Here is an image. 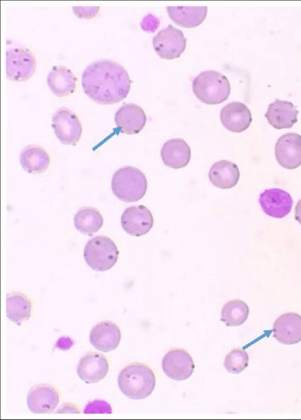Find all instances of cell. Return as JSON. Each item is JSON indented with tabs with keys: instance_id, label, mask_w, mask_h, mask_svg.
<instances>
[{
	"instance_id": "cell-28",
	"label": "cell",
	"mask_w": 301,
	"mask_h": 420,
	"mask_svg": "<svg viewBox=\"0 0 301 420\" xmlns=\"http://www.w3.org/2000/svg\"><path fill=\"white\" fill-rule=\"evenodd\" d=\"M249 364V355L247 352L241 348L232 350L225 357L224 365L226 370L231 373L242 372Z\"/></svg>"
},
{
	"instance_id": "cell-22",
	"label": "cell",
	"mask_w": 301,
	"mask_h": 420,
	"mask_svg": "<svg viewBox=\"0 0 301 420\" xmlns=\"http://www.w3.org/2000/svg\"><path fill=\"white\" fill-rule=\"evenodd\" d=\"M239 177L240 172L237 164L227 160H220L213 164L208 173L211 183L222 189L234 187Z\"/></svg>"
},
{
	"instance_id": "cell-4",
	"label": "cell",
	"mask_w": 301,
	"mask_h": 420,
	"mask_svg": "<svg viewBox=\"0 0 301 420\" xmlns=\"http://www.w3.org/2000/svg\"><path fill=\"white\" fill-rule=\"evenodd\" d=\"M192 87L195 96L203 103L210 105L222 103L230 93L229 80L215 70L200 73L194 78Z\"/></svg>"
},
{
	"instance_id": "cell-12",
	"label": "cell",
	"mask_w": 301,
	"mask_h": 420,
	"mask_svg": "<svg viewBox=\"0 0 301 420\" xmlns=\"http://www.w3.org/2000/svg\"><path fill=\"white\" fill-rule=\"evenodd\" d=\"M121 226L128 234L140 237L148 233L154 224L151 211L144 205L127 208L122 214Z\"/></svg>"
},
{
	"instance_id": "cell-10",
	"label": "cell",
	"mask_w": 301,
	"mask_h": 420,
	"mask_svg": "<svg viewBox=\"0 0 301 420\" xmlns=\"http://www.w3.org/2000/svg\"><path fill=\"white\" fill-rule=\"evenodd\" d=\"M161 366L169 378L177 381L188 379L195 368L191 356L182 348L169 351L163 358Z\"/></svg>"
},
{
	"instance_id": "cell-14",
	"label": "cell",
	"mask_w": 301,
	"mask_h": 420,
	"mask_svg": "<svg viewBox=\"0 0 301 420\" xmlns=\"http://www.w3.org/2000/svg\"><path fill=\"white\" fill-rule=\"evenodd\" d=\"M109 370L106 356L98 352H89L79 361L76 372L86 383H96L103 379Z\"/></svg>"
},
{
	"instance_id": "cell-23",
	"label": "cell",
	"mask_w": 301,
	"mask_h": 420,
	"mask_svg": "<svg viewBox=\"0 0 301 420\" xmlns=\"http://www.w3.org/2000/svg\"><path fill=\"white\" fill-rule=\"evenodd\" d=\"M50 162L48 152L39 145H28L20 154V163L22 168L31 174L42 173L47 169Z\"/></svg>"
},
{
	"instance_id": "cell-29",
	"label": "cell",
	"mask_w": 301,
	"mask_h": 420,
	"mask_svg": "<svg viewBox=\"0 0 301 420\" xmlns=\"http://www.w3.org/2000/svg\"><path fill=\"white\" fill-rule=\"evenodd\" d=\"M98 6H73L72 9L75 15L79 18L90 19L93 18L99 11Z\"/></svg>"
},
{
	"instance_id": "cell-30",
	"label": "cell",
	"mask_w": 301,
	"mask_h": 420,
	"mask_svg": "<svg viewBox=\"0 0 301 420\" xmlns=\"http://www.w3.org/2000/svg\"><path fill=\"white\" fill-rule=\"evenodd\" d=\"M57 413H80V410L79 409V407L74 404H72V403H66L64 405H62L59 409L58 411H57Z\"/></svg>"
},
{
	"instance_id": "cell-9",
	"label": "cell",
	"mask_w": 301,
	"mask_h": 420,
	"mask_svg": "<svg viewBox=\"0 0 301 420\" xmlns=\"http://www.w3.org/2000/svg\"><path fill=\"white\" fill-rule=\"evenodd\" d=\"M60 401L59 390L54 385L41 383L34 385L27 395V404L33 414H50Z\"/></svg>"
},
{
	"instance_id": "cell-19",
	"label": "cell",
	"mask_w": 301,
	"mask_h": 420,
	"mask_svg": "<svg viewBox=\"0 0 301 420\" xmlns=\"http://www.w3.org/2000/svg\"><path fill=\"white\" fill-rule=\"evenodd\" d=\"M160 154L166 166L177 169L188 165L191 160V151L184 140L174 138L163 144Z\"/></svg>"
},
{
	"instance_id": "cell-17",
	"label": "cell",
	"mask_w": 301,
	"mask_h": 420,
	"mask_svg": "<svg viewBox=\"0 0 301 420\" xmlns=\"http://www.w3.org/2000/svg\"><path fill=\"white\" fill-rule=\"evenodd\" d=\"M273 336L283 344H295L301 341V316L288 312L279 316L273 327Z\"/></svg>"
},
{
	"instance_id": "cell-16",
	"label": "cell",
	"mask_w": 301,
	"mask_h": 420,
	"mask_svg": "<svg viewBox=\"0 0 301 420\" xmlns=\"http://www.w3.org/2000/svg\"><path fill=\"white\" fill-rule=\"evenodd\" d=\"M147 117L143 109L137 104L121 106L115 114V123L120 132L127 135L139 133L144 127Z\"/></svg>"
},
{
	"instance_id": "cell-26",
	"label": "cell",
	"mask_w": 301,
	"mask_h": 420,
	"mask_svg": "<svg viewBox=\"0 0 301 420\" xmlns=\"http://www.w3.org/2000/svg\"><path fill=\"white\" fill-rule=\"evenodd\" d=\"M74 226L79 232L91 235L103 225V218L99 211L93 207H83L75 214Z\"/></svg>"
},
{
	"instance_id": "cell-3",
	"label": "cell",
	"mask_w": 301,
	"mask_h": 420,
	"mask_svg": "<svg viewBox=\"0 0 301 420\" xmlns=\"http://www.w3.org/2000/svg\"><path fill=\"white\" fill-rule=\"evenodd\" d=\"M111 189L119 200L125 203L136 202L145 195L147 181L139 169L126 166L114 173L111 180Z\"/></svg>"
},
{
	"instance_id": "cell-11",
	"label": "cell",
	"mask_w": 301,
	"mask_h": 420,
	"mask_svg": "<svg viewBox=\"0 0 301 420\" xmlns=\"http://www.w3.org/2000/svg\"><path fill=\"white\" fill-rule=\"evenodd\" d=\"M275 155L278 164L287 169H295L301 165V135L286 133L277 140Z\"/></svg>"
},
{
	"instance_id": "cell-8",
	"label": "cell",
	"mask_w": 301,
	"mask_h": 420,
	"mask_svg": "<svg viewBox=\"0 0 301 420\" xmlns=\"http://www.w3.org/2000/svg\"><path fill=\"white\" fill-rule=\"evenodd\" d=\"M52 127L64 144L76 145L82 134V126L77 115L66 108H60L52 116Z\"/></svg>"
},
{
	"instance_id": "cell-20",
	"label": "cell",
	"mask_w": 301,
	"mask_h": 420,
	"mask_svg": "<svg viewBox=\"0 0 301 420\" xmlns=\"http://www.w3.org/2000/svg\"><path fill=\"white\" fill-rule=\"evenodd\" d=\"M298 113L291 102L276 99L269 104L265 117L276 129L289 128L297 121Z\"/></svg>"
},
{
	"instance_id": "cell-15",
	"label": "cell",
	"mask_w": 301,
	"mask_h": 420,
	"mask_svg": "<svg viewBox=\"0 0 301 420\" xmlns=\"http://www.w3.org/2000/svg\"><path fill=\"white\" fill-rule=\"evenodd\" d=\"M121 339L118 326L112 321L104 320L96 324L91 330L89 341L91 345L102 352L115 350Z\"/></svg>"
},
{
	"instance_id": "cell-6",
	"label": "cell",
	"mask_w": 301,
	"mask_h": 420,
	"mask_svg": "<svg viewBox=\"0 0 301 420\" xmlns=\"http://www.w3.org/2000/svg\"><path fill=\"white\" fill-rule=\"evenodd\" d=\"M6 77L13 81H24L35 72L37 63L33 53L25 47H11L6 52Z\"/></svg>"
},
{
	"instance_id": "cell-31",
	"label": "cell",
	"mask_w": 301,
	"mask_h": 420,
	"mask_svg": "<svg viewBox=\"0 0 301 420\" xmlns=\"http://www.w3.org/2000/svg\"><path fill=\"white\" fill-rule=\"evenodd\" d=\"M295 218L301 225V199L295 206Z\"/></svg>"
},
{
	"instance_id": "cell-1",
	"label": "cell",
	"mask_w": 301,
	"mask_h": 420,
	"mask_svg": "<svg viewBox=\"0 0 301 420\" xmlns=\"http://www.w3.org/2000/svg\"><path fill=\"white\" fill-rule=\"evenodd\" d=\"M132 81L126 69L112 59H101L86 67L81 76L84 93L94 102L111 105L128 94Z\"/></svg>"
},
{
	"instance_id": "cell-18",
	"label": "cell",
	"mask_w": 301,
	"mask_h": 420,
	"mask_svg": "<svg viewBox=\"0 0 301 420\" xmlns=\"http://www.w3.org/2000/svg\"><path fill=\"white\" fill-rule=\"evenodd\" d=\"M220 120L228 130L232 132H241L249 127L252 116L250 110L245 104L233 101L222 108Z\"/></svg>"
},
{
	"instance_id": "cell-27",
	"label": "cell",
	"mask_w": 301,
	"mask_h": 420,
	"mask_svg": "<svg viewBox=\"0 0 301 420\" xmlns=\"http://www.w3.org/2000/svg\"><path fill=\"white\" fill-rule=\"evenodd\" d=\"M249 314L248 305L244 301L235 299L223 306L220 319L228 327H237L244 323Z\"/></svg>"
},
{
	"instance_id": "cell-21",
	"label": "cell",
	"mask_w": 301,
	"mask_h": 420,
	"mask_svg": "<svg viewBox=\"0 0 301 420\" xmlns=\"http://www.w3.org/2000/svg\"><path fill=\"white\" fill-rule=\"evenodd\" d=\"M47 83L54 94L59 97H64L76 91L77 78L66 67L54 66L48 74Z\"/></svg>"
},
{
	"instance_id": "cell-5",
	"label": "cell",
	"mask_w": 301,
	"mask_h": 420,
	"mask_svg": "<svg viewBox=\"0 0 301 420\" xmlns=\"http://www.w3.org/2000/svg\"><path fill=\"white\" fill-rule=\"evenodd\" d=\"M119 251L115 242L104 235L96 236L90 239L84 250L86 263L97 271L110 269L116 263Z\"/></svg>"
},
{
	"instance_id": "cell-24",
	"label": "cell",
	"mask_w": 301,
	"mask_h": 420,
	"mask_svg": "<svg viewBox=\"0 0 301 420\" xmlns=\"http://www.w3.org/2000/svg\"><path fill=\"white\" fill-rule=\"evenodd\" d=\"M171 19L177 25L185 28H194L205 20L207 6H167Z\"/></svg>"
},
{
	"instance_id": "cell-25",
	"label": "cell",
	"mask_w": 301,
	"mask_h": 420,
	"mask_svg": "<svg viewBox=\"0 0 301 420\" xmlns=\"http://www.w3.org/2000/svg\"><path fill=\"white\" fill-rule=\"evenodd\" d=\"M31 314L32 302L25 294L14 291L6 295V316L10 321L20 325L28 320Z\"/></svg>"
},
{
	"instance_id": "cell-2",
	"label": "cell",
	"mask_w": 301,
	"mask_h": 420,
	"mask_svg": "<svg viewBox=\"0 0 301 420\" xmlns=\"http://www.w3.org/2000/svg\"><path fill=\"white\" fill-rule=\"evenodd\" d=\"M118 385L120 391L128 398L142 399L153 392L156 378L148 365L141 363H132L119 373Z\"/></svg>"
},
{
	"instance_id": "cell-7",
	"label": "cell",
	"mask_w": 301,
	"mask_h": 420,
	"mask_svg": "<svg viewBox=\"0 0 301 420\" xmlns=\"http://www.w3.org/2000/svg\"><path fill=\"white\" fill-rule=\"evenodd\" d=\"M186 40L181 30L169 25L153 38L152 45L161 58L173 59L178 58L184 52Z\"/></svg>"
},
{
	"instance_id": "cell-13",
	"label": "cell",
	"mask_w": 301,
	"mask_h": 420,
	"mask_svg": "<svg viewBox=\"0 0 301 420\" xmlns=\"http://www.w3.org/2000/svg\"><path fill=\"white\" fill-rule=\"evenodd\" d=\"M263 211L274 218H283L291 210L293 200L289 193L280 188L263 191L259 198Z\"/></svg>"
}]
</instances>
